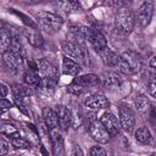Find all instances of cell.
Listing matches in <instances>:
<instances>
[{
	"label": "cell",
	"mask_w": 156,
	"mask_h": 156,
	"mask_svg": "<svg viewBox=\"0 0 156 156\" xmlns=\"http://www.w3.org/2000/svg\"><path fill=\"white\" fill-rule=\"evenodd\" d=\"M61 46L67 57L77 61L79 65L90 66V55L83 44L66 40V41L61 43Z\"/></svg>",
	"instance_id": "6da1fadb"
},
{
	"label": "cell",
	"mask_w": 156,
	"mask_h": 156,
	"mask_svg": "<svg viewBox=\"0 0 156 156\" xmlns=\"http://www.w3.org/2000/svg\"><path fill=\"white\" fill-rule=\"evenodd\" d=\"M35 18H37L38 23L41 26V28L45 29L48 33L58 32L63 24V20L58 15H56L54 12H49V11L38 12Z\"/></svg>",
	"instance_id": "7a4b0ae2"
},
{
	"label": "cell",
	"mask_w": 156,
	"mask_h": 156,
	"mask_svg": "<svg viewBox=\"0 0 156 156\" xmlns=\"http://www.w3.org/2000/svg\"><path fill=\"white\" fill-rule=\"evenodd\" d=\"M115 23H116V28L119 33L129 34L134 29L135 17L130 10H128L127 7H122V9H118V11L116 13Z\"/></svg>",
	"instance_id": "3957f363"
},
{
	"label": "cell",
	"mask_w": 156,
	"mask_h": 156,
	"mask_svg": "<svg viewBox=\"0 0 156 156\" xmlns=\"http://www.w3.org/2000/svg\"><path fill=\"white\" fill-rule=\"evenodd\" d=\"M88 132L90 134V136L99 144H106L110 140V134L106 130V128L104 127V124L101 123V121L99 119H93L89 122L88 124Z\"/></svg>",
	"instance_id": "277c9868"
},
{
	"label": "cell",
	"mask_w": 156,
	"mask_h": 156,
	"mask_svg": "<svg viewBox=\"0 0 156 156\" xmlns=\"http://www.w3.org/2000/svg\"><path fill=\"white\" fill-rule=\"evenodd\" d=\"M118 116L122 129H124L128 133L132 132L135 126V115L133 110L127 105H121L118 107Z\"/></svg>",
	"instance_id": "5b68a950"
},
{
	"label": "cell",
	"mask_w": 156,
	"mask_h": 156,
	"mask_svg": "<svg viewBox=\"0 0 156 156\" xmlns=\"http://www.w3.org/2000/svg\"><path fill=\"white\" fill-rule=\"evenodd\" d=\"M100 121L101 123L104 124V127L106 128V130L108 132V134L111 136H115L117 134H119L122 127H121V123H119V119L111 112H104L102 116L100 117Z\"/></svg>",
	"instance_id": "8992f818"
},
{
	"label": "cell",
	"mask_w": 156,
	"mask_h": 156,
	"mask_svg": "<svg viewBox=\"0 0 156 156\" xmlns=\"http://www.w3.org/2000/svg\"><path fill=\"white\" fill-rule=\"evenodd\" d=\"M152 15H154V4L151 1H145L138 9L135 20L141 27H146L150 24Z\"/></svg>",
	"instance_id": "52a82bcc"
},
{
	"label": "cell",
	"mask_w": 156,
	"mask_h": 156,
	"mask_svg": "<svg viewBox=\"0 0 156 156\" xmlns=\"http://www.w3.org/2000/svg\"><path fill=\"white\" fill-rule=\"evenodd\" d=\"M23 58L22 56L12 52V51H7L5 54H2V63L4 66L12 71V72H16L18 69H21L23 67Z\"/></svg>",
	"instance_id": "ba28073f"
},
{
	"label": "cell",
	"mask_w": 156,
	"mask_h": 156,
	"mask_svg": "<svg viewBox=\"0 0 156 156\" xmlns=\"http://www.w3.org/2000/svg\"><path fill=\"white\" fill-rule=\"evenodd\" d=\"M84 105L90 108V110H94V111H98V110H104V108H107L110 106V101L108 99L102 95V94H93L90 96H88L84 101Z\"/></svg>",
	"instance_id": "9c48e42d"
},
{
	"label": "cell",
	"mask_w": 156,
	"mask_h": 156,
	"mask_svg": "<svg viewBox=\"0 0 156 156\" xmlns=\"http://www.w3.org/2000/svg\"><path fill=\"white\" fill-rule=\"evenodd\" d=\"M74 84L87 89V88H96L101 85V78L98 77L94 73H88V74H83V76H78L73 79Z\"/></svg>",
	"instance_id": "30bf717a"
},
{
	"label": "cell",
	"mask_w": 156,
	"mask_h": 156,
	"mask_svg": "<svg viewBox=\"0 0 156 156\" xmlns=\"http://www.w3.org/2000/svg\"><path fill=\"white\" fill-rule=\"evenodd\" d=\"M55 111L58 119V127L63 132H67L71 127V110L65 105H57L55 107Z\"/></svg>",
	"instance_id": "8fae6325"
},
{
	"label": "cell",
	"mask_w": 156,
	"mask_h": 156,
	"mask_svg": "<svg viewBox=\"0 0 156 156\" xmlns=\"http://www.w3.org/2000/svg\"><path fill=\"white\" fill-rule=\"evenodd\" d=\"M37 62H38V72L40 73L41 78H49V79L57 80V69L50 61L45 58H40Z\"/></svg>",
	"instance_id": "7c38bea8"
},
{
	"label": "cell",
	"mask_w": 156,
	"mask_h": 156,
	"mask_svg": "<svg viewBox=\"0 0 156 156\" xmlns=\"http://www.w3.org/2000/svg\"><path fill=\"white\" fill-rule=\"evenodd\" d=\"M50 139H51V149H52L54 156H65L63 138L57 129L50 130Z\"/></svg>",
	"instance_id": "4fadbf2b"
},
{
	"label": "cell",
	"mask_w": 156,
	"mask_h": 156,
	"mask_svg": "<svg viewBox=\"0 0 156 156\" xmlns=\"http://www.w3.org/2000/svg\"><path fill=\"white\" fill-rule=\"evenodd\" d=\"M121 56H122V58L128 63V66L130 67L133 74L136 73V72L141 68V58H140V56H139L136 52H134V51H132V50H127V51H124Z\"/></svg>",
	"instance_id": "5bb4252c"
},
{
	"label": "cell",
	"mask_w": 156,
	"mask_h": 156,
	"mask_svg": "<svg viewBox=\"0 0 156 156\" xmlns=\"http://www.w3.org/2000/svg\"><path fill=\"white\" fill-rule=\"evenodd\" d=\"M41 118H43V121H44V123L49 130L58 129V119H57V115H56L55 110H52L50 107H45L43 110Z\"/></svg>",
	"instance_id": "9a60e30c"
},
{
	"label": "cell",
	"mask_w": 156,
	"mask_h": 156,
	"mask_svg": "<svg viewBox=\"0 0 156 156\" xmlns=\"http://www.w3.org/2000/svg\"><path fill=\"white\" fill-rule=\"evenodd\" d=\"M99 55H100L101 60L104 61V63L107 65L108 67H112V68H116L117 65H118V62H119V60H121V55L116 54L108 46L106 49H104L102 51H100Z\"/></svg>",
	"instance_id": "2e32d148"
},
{
	"label": "cell",
	"mask_w": 156,
	"mask_h": 156,
	"mask_svg": "<svg viewBox=\"0 0 156 156\" xmlns=\"http://www.w3.org/2000/svg\"><path fill=\"white\" fill-rule=\"evenodd\" d=\"M62 71H63L65 74L78 77V74L82 72V67L77 61L65 56L63 60H62Z\"/></svg>",
	"instance_id": "e0dca14e"
},
{
	"label": "cell",
	"mask_w": 156,
	"mask_h": 156,
	"mask_svg": "<svg viewBox=\"0 0 156 156\" xmlns=\"http://www.w3.org/2000/svg\"><path fill=\"white\" fill-rule=\"evenodd\" d=\"M88 41L91 44V46H93L98 52H100V51H102L104 49L107 48V40H106V38H105L100 32L94 30V29L91 30Z\"/></svg>",
	"instance_id": "ac0fdd59"
},
{
	"label": "cell",
	"mask_w": 156,
	"mask_h": 156,
	"mask_svg": "<svg viewBox=\"0 0 156 156\" xmlns=\"http://www.w3.org/2000/svg\"><path fill=\"white\" fill-rule=\"evenodd\" d=\"M12 30L5 26H2L1 32H0V51L1 54H5L7 51H10L11 48V43H12Z\"/></svg>",
	"instance_id": "d6986e66"
},
{
	"label": "cell",
	"mask_w": 156,
	"mask_h": 156,
	"mask_svg": "<svg viewBox=\"0 0 156 156\" xmlns=\"http://www.w3.org/2000/svg\"><path fill=\"white\" fill-rule=\"evenodd\" d=\"M102 84L108 89H119L123 84L122 77L117 72H108L102 78Z\"/></svg>",
	"instance_id": "ffe728a7"
},
{
	"label": "cell",
	"mask_w": 156,
	"mask_h": 156,
	"mask_svg": "<svg viewBox=\"0 0 156 156\" xmlns=\"http://www.w3.org/2000/svg\"><path fill=\"white\" fill-rule=\"evenodd\" d=\"M23 78H24V83L28 87L33 88V89H38L39 85H40V83H41V79H43L41 76L39 74V72L38 71H34L32 68H28L24 72Z\"/></svg>",
	"instance_id": "44dd1931"
},
{
	"label": "cell",
	"mask_w": 156,
	"mask_h": 156,
	"mask_svg": "<svg viewBox=\"0 0 156 156\" xmlns=\"http://www.w3.org/2000/svg\"><path fill=\"white\" fill-rule=\"evenodd\" d=\"M56 83L57 80L56 79H49V78H43L41 79V83L38 88V90L44 94V95H49L51 96L54 93H55V89H56Z\"/></svg>",
	"instance_id": "7402d4cb"
},
{
	"label": "cell",
	"mask_w": 156,
	"mask_h": 156,
	"mask_svg": "<svg viewBox=\"0 0 156 156\" xmlns=\"http://www.w3.org/2000/svg\"><path fill=\"white\" fill-rule=\"evenodd\" d=\"M24 38L27 39V41L32 45V46H34V48H41L43 46V37H41V34H39L38 32H35V30H30V29H27V30H24Z\"/></svg>",
	"instance_id": "603a6c76"
},
{
	"label": "cell",
	"mask_w": 156,
	"mask_h": 156,
	"mask_svg": "<svg viewBox=\"0 0 156 156\" xmlns=\"http://www.w3.org/2000/svg\"><path fill=\"white\" fill-rule=\"evenodd\" d=\"M69 110H71V127H73V129H77L82 126L84 121V115L79 108V106H73Z\"/></svg>",
	"instance_id": "cb8c5ba5"
},
{
	"label": "cell",
	"mask_w": 156,
	"mask_h": 156,
	"mask_svg": "<svg viewBox=\"0 0 156 156\" xmlns=\"http://www.w3.org/2000/svg\"><path fill=\"white\" fill-rule=\"evenodd\" d=\"M135 140L140 144H150L152 141V136H151V133L147 127H140L136 129L135 134Z\"/></svg>",
	"instance_id": "d4e9b609"
},
{
	"label": "cell",
	"mask_w": 156,
	"mask_h": 156,
	"mask_svg": "<svg viewBox=\"0 0 156 156\" xmlns=\"http://www.w3.org/2000/svg\"><path fill=\"white\" fill-rule=\"evenodd\" d=\"M10 51L24 57L26 56V50H24V46H23V43H22V39L21 37L15 33L13 37H12V43H11V48H10Z\"/></svg>",
	"instance_id": "484cf974"
},
{
	"label": "cell",
	"mask_w": 156,
	"mask_h": 156,
	"mask_svg": "<svg viewBox=\"0 0 156 156\" xmlns=\"http://www.w3.org/2000/svg\"><path fill=\"white\" fill-rule=\"evenodd\" d=\"M145 87L147 89V93L156 98V72H147L145 76Z\"/></svg>",
	"instance_id": "4316f807"
},
{
	"label": "cell",
	"mask_w": 156,
	"mask_h": 156,
	"mask_svg": "<svg viewBox=\"0 0 156 156\" xmlns=\"http://www.w3.org/2000/svg\"><path fill=\"white\" fill-rule=\"evenodd\" d=\"M12 93L13 96L17 98H27L33 95V88L28 87V85H22V84H13L12 85Z\"/></svg>",
	"instance_id": "83f0119b"
},
{
	"label": "cell",
	"mask_w": 156,
	"mask_h": 156,
	"mask_svg": "<svg viewBox=\"0 0 156 156\" xmlns=\"http://www.w3.org/2000/svg\"><path fill=\"white\" fill-rule=\"evenodd\" d=\"M134 104H135L136 110H138L140 113H146V112H149V108H150V106H151L149 99H147L145 95H143V94H140V95H138V96L135 98Z\"/></svg>",
	"instance_id": "f1b7e54d"
},
{
	"label": "cell",
	"mask_w": 156,
	"mask_h": 156,
	"mask_svg": "<svg viewBox=\"0 0 156 156\" xmlns=\"http://www.w3.org/2000/svg\"><path fill=\"white\" fill-rule=\"evenodd\" d=\"M57 6L61 9L60 11L66 13V15H69L71 12H76V11H79L80 10V5L79 2L77 1H66V2H58Z\"/></svg>",
	"instance_id": "f546056e"
},
{
	"label": "cell",
	"mask_w": 156,
	"mask_h": 156,
	"mask_svg": "<svg viewBox=\"0 0 156 156\" xmlns=\"http://www.w3.org/2000/svg\"><path fill=\"white\" fill-rule=\"evenodd\" d=\"M13 102H15V105H16V107L22 112V113H24L26 116H30V110H29V107L27 106V104L24 102V100H23V98H17V96H13Z\"/></svg>",
	"instance_id": "4dcf8cb0"
},
{
	"label": "cell",
	"mask_w": 156,
	"mask_h": 156,
	"mask_svg": "<svg viewBox=\"0 0 156 156\" xmlns=\"http://www.w3.org/2000/svg\"><path fill=\"white\" fill-rule=\"evenodd\" d=\"M11 145L16 149H29L30 144L29 141H27L26 139H23L22 136H17V138H12L11 139Z\"/></svg>",
	"instance_id": "1f68e13d"
},
{
	"label": "cell",
	"mask_w": 156,
	"mask_h": 156,
	"mask_svg": "<svg viewBox=\"0 0 156 156\" xmlns=\"http://www.w3.org/2000/svg\"><path fill=\"white\" fill-rule=\"evenodd\" d=\"M10 150V141L6 139L5 135H1L0 138V155L5 156Z\"/></svg>",
	"instance_id": "d6a6232c"
},
{
	"label": "cell",
	"mask_w": 156,
	"mask_h": 156,
	"mask_svg": "<svg viewBox=\"0 0 156 156\" xmlns=\"http://www.w3.org/2000/svg\"><path fill=\"white\" fill-rule=\"evenodd\" d=\"M89 155H90V156H107L105 149L101 147V146H98V145L90 147V150H89Z\"/></svg>",
	"instance_id": "836d02e7"
},
{
	"label": "cell",
	"mask_w": 156,
	"mask_h": 156,
	"mask_svg": "<svg viewBox=\"0 0 156 156\" xmlns=\"http://www.w3.org/2000/svg\"><path fill=\"white\" fill-rule=\"evenodd\" d=\"M71 94H73V95H80V94H83V91H84V88H82V87H79V85H77V84H74V83H71L69 85H68V89H67Z\"/></svg>",
	"instance_id": "e575fe53"
},
{
	"label": "cell",
	"mask_w": 156,
	"mask_h": 156,
	"mask_svg": "<svg viewBox=\"0 0 156 156\" xmlns=\"http://www.w3.org/2000/svg\"><path fill=\"white\" fill-rule=\"evenodd\" d=\"M147 115H149V119H150L151 124L156 128V105H151L150 106Z\"/></svg>",
	"instance_id": "d590c367"
},
{
	"label": "cell",
	"mask_w": 156,
	"mask_h": 156,
	"mask_svg": "<svg viewBox=\"0 0 156 156\" xmlns=\"http://www.w3.org/2000/svg\"><path fill=\"white\" fill-rule=\"evenodd\" d=\"M13 12H15V13H16L18 17H22V18H23V22H24L27 26H29L32 29H35V28H37V24H35V23H34V22H33V21H32L29 17L24 16V15H23V13H21V12H17V11H13Z\"/></svg>",
	"instance_id": "8d00e7d4"
},
{
	"label": "cell",
	"mask_w": 156,
	"mask_h": 156,
	"mask_svg": "<svg viewBox=\"0 0 156 156\" xmlns=\"http://www.w3.org/2000/svg\"><path fill=\"white\" fill-rule=\"evenodd\" d=\"M0 106H1V111L5 112V110L11 108V107L13 106V104H12L10 100H6V99L4 98V99H1V101H0Z\"/></svg>",
	"instance_id": "74e56055"
},
{
	"label": "cell",
	"mask_w": 156,
	"mask_h": 156,
	"mask_svg": "<svg viewBox=\"0 0 156 156\" xmlns=\"http://www.w3.org/2000/svg\"><path fill=\"white\" fill-rule=\"evenodd\" d=\"M0 90H1V98L4 99V98H5L6 95H7V93H9V89H7L6 84L1 83V84H0Z\"/></svg>",
	"instance_id": "f35d334b"
},
{
	"label": "cell",
	"mask_w": 156,
	"mask_h": 156,
	"mask_svg": "<svg viewBox=\"0 0 156 156\" xmlns=\"http://www.w3.org/2000/svg\"><path fill=\"white\" fill-rule=\"evenodd\" d=\"M149 65H150V67L154 69V72H156V55H155V56H152V57L150 58Z\"/></svg>",
	"instance_id": "ab89813d"
},
{
	"label": "cell",
	"mask_w": 156,
	"mask_h": 156,
	"mask_svg": "<svg viewBox=\"0 0 156 156\" xmlns=\"http://www.w3.org/2000/svg\"><path fill=\"white\" fill-rule=\"evenodd\" d=\"M71 156H83V151H82V149H80V147H76Z\"/></svg>",
	"instance_id": "60d3db41"
},
{
	"label": "cell",
	"mask_w": 156,
	"mask_h": 156,
	"mask_svg": "<svg viewBox=\"0 0 156 156\" xmlns=\"http://www.w3.org/2000/svg\"><path fill=\"white\" fill-rule=\"evenodd\" d=\"M150 156H156V154H152V155H150Z\"/></svg>",
	"instance_id": "b9f144b4"
}]
</instances>
